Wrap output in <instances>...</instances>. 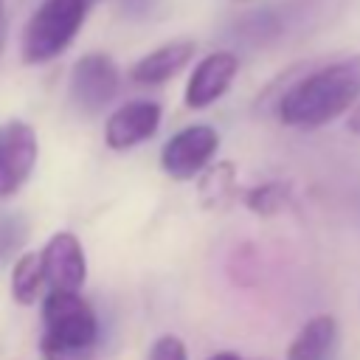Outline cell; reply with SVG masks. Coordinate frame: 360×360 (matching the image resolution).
<instances>
[{
    "instance_id": "8fae6325",
    "label": "cell",
    "mask_w": 360,
    "mask_h": 360,
    "mask_svg": "<svg viewBox=\"0 0 360 360\" xmlns=\"http://www.w3.org/2000/svg\"><path fill=\"white\" fill-rule=\"evenodd\" d=\"M338 343V323L332 315L309 318L287 349V360H329Z\"/></svg>"
},
{
    "instance_id": "6da1fadb",
    "label": "cell",
    "mask_w": 360,
    "mask_h": 360,
    "mask_svg": "<svg viewBox=\"0 0 360 360\" xmlns=\"http://www.w3.org/2000/svg\"><path fill=\"white\" fill-rule=\"evenodd\" d=\"M360 101V53L321 65L301 76L278 98V121L295 129H315L349 112Z\"/></svg>"
},
{
    "instance_id": "7c38bea8",
    "label": "cell",
    "mask_w": 360,
    "mask_h": 360,
    "mask_svg": "<svg viewBox=\"0 0 360 360\" xmlns=\"http://www.w3.org/2000/svg\"><path fill=\"white\" fill-rule=\"evenodd\" d=\"M48 278H45V267H42V256L39 253H22L17 256L14 267H11V295L17 304L28 307L34 304L42 290H45Z\"/></svg>"
},
{
    "instance_id": "5bb4252c",
    "label": "cell",
    "mask_w": 360,
    "mask_h": 360,
    "mask_svg": "<svg viewBox=\"0 0 360 360\" xmlns=\"http://www.w3.org/2000/svg\"><path fill=\"white\" fill-rule=\"evenodd\" d=\"M284 202H287V186L284 183H262L245 194V205L262 217L281 211Z\"/></svg>"
},
{
    "instance_id": "5b68a950",
    "label": "cell",
    "mask_w": 360,
    "mask_h": 360,
    "mask_svg": "<svg viewBox=\"0 0 360 360\" xmlns=\"http://www.w3.org/2000/svg\"><path fill=\"white\" fill-rule=\"evenodd\" d=\"M219 149V132L208 124H191L174 132L160 149V166L172 180H191L202 174Z\"/></svg>"
},
{
    "instance_id": "277c9868",
    "label": "cell",
    "mask_w": 360,
    "mask_h": 360,
    "mask_svg": "<svg viewBox=\"0 0 360 360\" xmlns=\"http://www.w3.org/2000/svg\"><path fill=\"white\" fill-rule=\"evenodd\" d=\"M68 93L76 110L84 115L101 112L118 93V65L107 53H84L70 68Z\"/></svg>"
},
{
    "instance_id": "9c48e42d",
    "label": "cell",
    "mask_w": 360,
    "mask_h": 360,
    "mask_svg": "<svg viewBox=\"0 0 360 360\" xmlns=\"http://www.w3.org/2000/svg\"><path fill=\"white\" fill-rule=\"evenodd\" d=\"M39 256H42V267H45V278L51 290H82L87 278V262H84V250L76 233L56 231L45 242Z\"/></svg>"
},
{
    "instance_id": "e0dca14e",
    "label": "cell",
    "mask_w": 360,
    "mask_h": 360,
    "mask_svg": "<svg viewBox=\"0 0 360 360\" xmlns=\"http://www.w3.org/2000/svg\"><path fill=\"white\" fill-rule=\"evenodd\" d=\"M208 360H239L233 352H217V354H211Z\"/></svg>"
},
{
    "instance_id": "9a60e30c",
    "label": "cell",
    "mask_w": 360,
    "mask_h": 360,
    "mask_svg": "<svg viewBox=\"0 0 360 360\" xmlns=\"http://www.w3.org/2000/svg\"><path fill=\"white\" fill-rule=\"evenodd\" d=\"M146 360H188V352H186V343L174 335H160L152 346H149V354Z\"/></svg>"
},
{
    "instance_id": "ba28073f",
    "label": "cell",
    "mask_w": 360,
    "mask_h": 360,
    "mask_svg": "<svg viewBox=\"0 0 360 360\" xmlns=\"http://www.w3.org/2000/svg\"><path fill=\"white\" fill-rule=\"evenodd\" d=\"M160 104L152 98H135L112 110L104 121V143L115 152L132 149L143 141H149L160 127Z\"/></svg>"
},
{
    "instance_id": "7a4b0ae2",
    "label": "cell",
    "mask_w": 360,
    "mask_h": 360,
    "mask_svg": "<svg viewBox=\"0 0 360 360\" xmlns=\"http://www.w3.org/2000/svg\"><path fill=\"white\" fill-rule=\"evenodd\" d=\"M101 340L93 304L79 290H51L42 301V360H93Z\"/></svg>"
},
{
    "instance_id": "2e32d148",
    "label": "cell",
    "mask_w": 360,
    "mask_h": 360,
    "mask_svg": "<svg viewBox=\"0 0 360 360\" xmlns=\"http://www.w3.org/2000/svg\"><path fill=\"white\" fill-rule=\"evenodd\" d=\"M346 127H349V132H354V135H360V101L349 110V118H346Z\"/></svg>"
},
{
    "instance_id": "8992f818",
    "label": "cell",
    "mask_w": 360,
    "mask_h": 360,
    "mask_svg": "<svg viewBox=\"0 0 360 360\" xmlns=\"http://www.w3.org/2000/svg\"><path fill=\"white\" fill-rule=\"evenodd\" d=\"M37 132L28 121L0 127V200L17 194L37 166Z\"/></svg>"
},
{
    "instance_id": "52a82bcc",
    "label": "cell",
    "mask_w": 360,
    "mask_h": 360,
    "mask_svg": "<svg viewBox=\"0 0 360 360\" xmlns=\"http://www.w3.org/2000/svg\"><path fill=\"white\" fill-rule=\"evenodd\" d=\"M236 73H239V56L233 51H211V53H205L194 65V70H191V76L186 82V93H183L186 107L188 110L211 107L214 101H219L231 90Z\"/></svg>"
},
{
    "instance_id": "30bf717a",
    "label": "cell",
    "mask_w": 360,
    "mask_h": 360,
    "mask_svg": "<svg viewBox=\"0 0 360 360\" xmlns=\"http://www.w3.org/2000/svg\"><path fill=\"white\" fill-rule=\"evenodd\" d=\"M197 51V42L194 39H172L149 53H143L132 68H129V76L135 84H143V87H158V84H166L169 79H174L194 56Z\"/></svg>"
},
{
    "instance_id": "ac0fdd59",
    "label": "cell",
    "mask_w": 360,
    "mask_h": 360,
    "mask_svg": "<svg viewBox=\"0 0 360 360\" xmlns=\"http://www.w3.org/2000/svg\"><path fill=\"white\" fill-rule=\"evenodd\" d=\"M233 3H250V0H233Z\"/></svg>"
},
{
    "instance_id": "4fadbf2b",
    "label": "cell",
    "mask_w": 360,
    "mask_h": 360,
    "mask_svg": "<svg viewBox=\"0 0 360 360\" xmlns=\"http://www.w3.org/2000/svg\"><path fill=\"white\" fill-rule=\"evenodd\" d=\"M233 163H217L211 169H205L202 180H200V197L205 200V205H219L231 197L233 191Z\"/></svg>"
},
{
    "instance_id": "d6986e66",
    "label": "cell",
    "mask_w": 360,
    "mask_h": 360,
    "mask_svg": "<svg viewBox=\"0 0 360 360\" xmlns=\"http://www.w3.org/2000/svg\"><path fill=\"white\" fill-rule=\"evenodd\" d=\"M0 11H3V0H0Z\"/></svg>"
},
{
    "instance_id": "3957f363",
    "label": "cell",
    "mask_w": 360,
    "mask_h": 360,
    "mask_svg": "<svg viewBox=\"0 0 360 360\" xmlns=\"http://www.w3.org/2000/svg\"><path fill=\"white\" fill-rule=\"evenodd\" d=\"M93 0H42L28 17L20 37V59L25 65H45L62 56L79 37Z\"/></svg>"
}]
</instances>
